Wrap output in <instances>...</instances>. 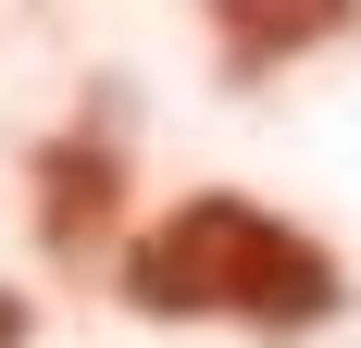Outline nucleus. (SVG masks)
<instances>
[{"mask_svg":"<svg viewBox=\"0 0 361 348\" xmlns=\"http://www.w3.org/2000/svg\"><path fill=\"white\" fill-rule=\"evenodd\" d=\"M125 299H137L149 323H262V336H312V323H336L349 274H336V249L312 237V224L237 199V187H200V199H175L162 224H137Z\"/></svg>","mask_w":361,"mask_h":348,"instance_id":"1","label":"nucleus"},{"mask_svg":"<svg viewBox=\"0 0 361 348\" xmlns=\"http://www.w3.org/2000/svg\"><path fill=\"white\" fill-rule=\"evenodd\" d=\"M112 199H125V149H112V125H75V137L37 149V249L87 261V249L112 237Z\"/></svg>","mask_w":361,"mask_h":348,"instance_id":"2","label":"nucleus"},{"mask_svg":"<svg viewBox=\"0 0 361 348\" xmlns=\"http://www.w3.org/2000/svg\"><path fill=\"white\" fill-rule=\"evenodd\" d=\"M200 25H212L224 75L250 87V75L299 63V50H324V37H349V25H361V0H200Z\"/></svg>","mask_w":361,"mask_h":348,"instance_id":"3","label":"nucleus"},{"mask_svg":"<svg viewBox=\"0 0 361 348\" xmlns=\"http://www.w3.org/2000/svg\"><path fill=\"white\" fill-rule=\"evenodd\" d=\"M0 348H25V299H13V286H0Z\"/></svg>","mask_w":361,"mask_h":348,"instance_id":"4","label":"nucleus"}]
</instances>
